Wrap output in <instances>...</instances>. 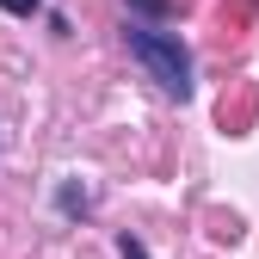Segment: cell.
Returning <instances> with one entry per match:
<instances>
[{
    "label": "cell",
    "instance_id": "cell-3",
    "mask_svg": "<svg viewBox=\"0 0 259 259\" xmlns=\"http://www.w3.org/2000/svg\"><path fill=\"white\" fill-rule=\"evenodd\" d=\"M0 7H7V13H19V19H31V13L44 7V0H0Z\"/></svg>",
    "mask_w": 259,
    "mask_h": 259
},
{
    "label": "cell",
    "instance_id": "cell-2",
    "mask_svg": "<svg viewBox=\"0 0 259 259\" xmlns=\"http://www.w3.org/2000/svg\"><path fill=\"white\" fill-rule=\"evenodd\" d=\"M179 7H185V0H130V13H142V19H167Z\"/></svg>",
    "mask_w": 259,
    "mask_h": 259
},
{
    "label": "cell",
    "instance_id": "cell-4",
    "mask_svg": "<svg viewBox=\"0 0 259 259\" xmlns=\"http://www.w3.org/2000/svg\"><path fill=\"white\" fill-rule=\"evenodd\" d=\"M117 253H123V259H148V253H142V241H136V235H123V241H117Z\"/></svg>",
    "mask_w": 259,
    "mask_h": 259
},
{
    "label": "cell",
    "instance_id": "cell-1",
    "mask_svg": "<svg viewBox=\"0 0 259 259\" xmlns=\"http://www.w3.org/2000/svg\"><path fill=\"white\" fill-rule=\"evenodd\" d=\"M130 56L160 80L167 99H191V50L179 44V31H160V25H130Z\"/></svg>",
    "mask_w": 259,
    "mask_h": 259
}]
</instances>
